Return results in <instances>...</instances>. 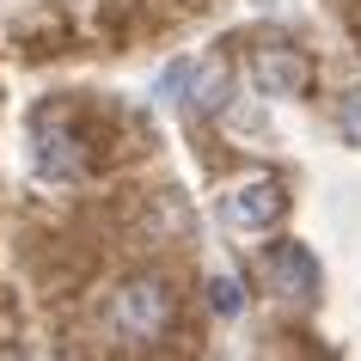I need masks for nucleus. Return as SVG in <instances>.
<instances>
[{
    "mask_svg": "<svg viewBox=\"0 0 361 361\" xmlns=\"http://www.w3.org/2000/svg\"><path fill=\"white\" fill-rule=\"evenodd\" d=\"M209 306L221 312V319H233V312L245 306V288H239V276H214V282H209Z\"/></svg>",
    "mask_w": 361,
    "mask_h": 361,
    "instance_id": "nucleus-7",
    "label": "nucleus"
},
{
    "mask_svg": "<svg viewBox=\"0 0 361 361\" xmlns=\"http://www.w3.org/2000/svg\"><path fill=\"white\" fill-rule=\"evenodd\" d=\"M282 214H288V190H282V178H269V171H251V178L227 184V196H221V221L233 233H269Z\"/></svg>",
    "mask_w": 361,
    "mask_h": 361,
    "instance_id": "nucleus-1",
    "label": "nucleus"
},
{
    "mask_svg": "<svg viewBox=\"0 0 361 361\" xmlns=\"http://www.w3.org/2000/svg\"><path fill=\"white\" fill-rule=\"evenodd\" d=\"M337 129L349 147H361V86H349V92L337 98Z\"/></svg>",
    "mask_w": 361,
    "mask_h": 361,
    "instance_id": "nucleus-8",
    "label": "nucleus"
},
{
    "mask_svg": "<svg viewBox=\"0 0 361 361\" xmlns=\"http://www.w3.org/2000/svg\"><path fill=\"white\" fill-rule=\"evenodd\" d=\"M227 92H233V74H227V61H202V68H190L184 104H190L196 116H214L221 104H227Z\"/></svg>",
    "mask_w": 361,
    "mask_h": 361,
    "instance_id": "nucleus-5",
    "label": "nucleus"
},
{
    "mask_svg": "<svg viewBox=\"0 0 361 361\" xmlns=\"http://www.w3.org/2000/svg\"><path fill=\"white\" fill-rule=\"evenodd\" d=\"M171 288L159 282V276H135V282H123L116 288V300H111V319H116V331L123 337H135V343H153L159 331L171 324Z\"/></svg>",
    "mask_w": 361,
    "mask_h": 361,
    "instance_id": "nucleus-2",
    "label": "nucleus"
},
{
    "mask_svg": "<svg viewBox=\"0 0 361 361\" xmlns=\"http://www.w3.org/2000/svg\"><path fill=\"white\" fill-rule=\"evenodd\" d=\"M251 86H257V98H306L312 61H306L294 43H264V49L251 56Z\"/></svg>",
    "mask_w": 361,
    "mask_h": 361,
    "instance_id": "nucleus-4",
    "label": "nucleus"
},
{
    "mask_svg": "<svg viewBox=\"0 0 361 361\" xmlns=\"http://www.w3.org/2000/svg\"><path fill=\"white\" fill-rule=\"evenodd\" d=\"M13 37H19V49H25V56H61V49H68V19L43 6L37 19H25L19 31H13Z\"/></svg>",
    "mask_w": 361,
    "mask_h": 361,
    "instance_id": "nucleus-6",
    "label": "nucleus"
},
{
    "mask_svg": "<svg viewBox=\"0 0 361 361\" xmlns=\"http://www.w3.org/2000/svg\"><path fill=\"white\" fill-rule=\"evenodd\" d=\"M257 276H264V288H269V294H282V300H312V294H319V257H312L300 239H276V245H264Z\"/></svg>",
    "mask_w": 361,
    "mask_h": 361,
    "instance_id": "nucleus-3",
    "label": "nucleus"
}]
</instances>
